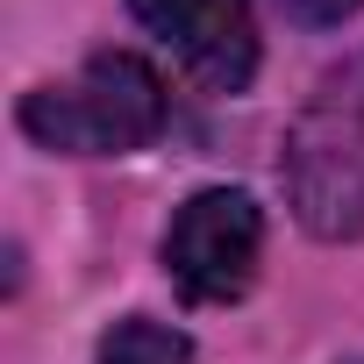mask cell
Wrapping results in <instances>:
<instances>
[{"mask_svg": "<svg viewBox=\"0 0 364 364\" xmlns=\"http://www.w3.org/2000/svg\"><path fill=\"white\" fill-rule=\"evenodd\" d=\"M164 79L136 50H93L72 79L36 86L22 100V129L65 157H129L164 129Z\"/></svg>", "mask_w": 364, "mask_h": 364, "instance_id": "obj_1", "label": "cell"}, {"mask_svg": "<svg viewBox=\"0 0 364 364\" xmlns=\"http://www.w3.org/2000/svg\"><path fill=\"white\" fill-rule=\"evenodd\" d=\"M286 178L314 236H364V50L314 86L286 143Z\"/></svg>", "mask_w": 364, "mask_h": 364, "instance_id": "obj_2", "label": "cell"}, {"mask_svg": "<svg viewBox=\"0 0 364 364\" xmlns=\"http://www.w3.org/2000/svg\"><path fill=\"white\" fill-rule=\"evenodd\" d=\"M264 257V208L243 186H208L164 229V272L193 307H229L250 293Z\"/></svg>", "mask_w": 364, "mask_h": 364, "instance_id": "obj_3", "label": "cell"}, {"mask_svg": "<svg viewBox=\"0 0 364 364\" xmlns=\"http://www.w3.org/2000/svg\"><path fill=\"white\" fill-rule=\"evenodd\" d=\"M129 8L200 86H215V93L250 86V72H257L250 0H129Z\"/></svg>", "mask_w": 364, "mask_h": 364, "instance_id": "obj_4", "label": "cell"}, {"mask_svg": "<svg viewBox=\"0 0 364 364\" xmlns=\"http://www.w3.org/2000/svg\"><path fill=\"white\" fill-rule=\"evenodd\" d=\"M186 357H193V343L150 314H129L100 336V364H186Z\"/></svg>", "mask_w": 364, "mask_h": 364, "instance_id": "obj_5", "label": "cell"}, {"mask_svg": "<svg viewBox=\"0 0 364 364\" xmlns=\"http://www.w3.org/2000/svg\"><path fill=\"white\" fill-rule=\"evenodd\" d=\"M286 8H293L300 22H343V15L357 8V0H286Z\"/></svg>", "mask_w": 364, "mask_h": 364, "instance_id": "obj_6", "label": "cell"}]
</instances>
